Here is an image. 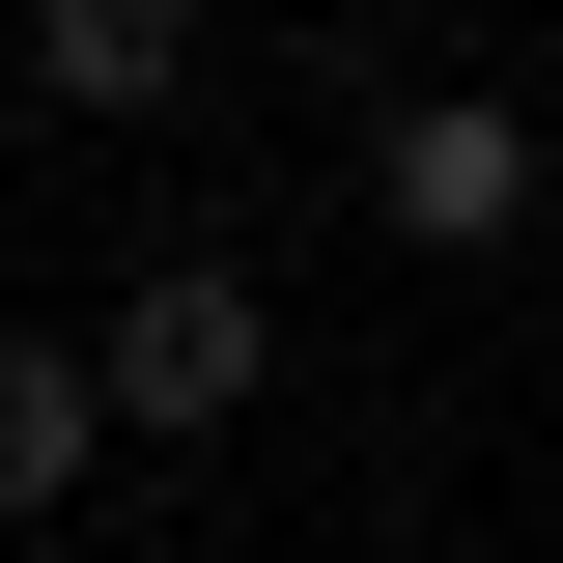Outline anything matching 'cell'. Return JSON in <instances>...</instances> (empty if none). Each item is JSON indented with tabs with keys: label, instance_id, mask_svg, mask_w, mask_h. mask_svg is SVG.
Here are the masks:
<instances>
[{
	"label": "cell",
	"instance_id": "4",
	"mask_svg": "<svg viewBox=\"0 0 563 563\" xmlns=\"http://www.w3.org/2000/svg\"><path fill=\"white\" fill-rule=\"evenodd\" d=\"M85 479H113V422H85V339H57V310H0V536H57Z\"/></svg>",
	"mask_w": 563,
	"mask_h": 563
},
{
	"label": "cell",
	"instance_id": "3",
	"mask_svg": "<svg viewBox=\"0 0 563 563\" xmlns=\"http://www.w3.org/2000/svg\"><path fill=\"white\" fill-rule=\"evenodd\" d=\"M198 29L225 0H29V29H0V113H169Z\"/></svg>",
	"mask_w": 563,
	"mask_h": 563
},
{
	"label": "cell",
	"instance_id": "1",
	"mask_svg": "<svg viewBox=\"0 0 563 563\" xmlns=\"http://www.w3.org/2000/svg\"><path fill=\"white\" fill-rule=\"evenodd\" d=\"M254 395H282V282L254 254H141L113 310H85V422H113V451H225Z\"/></svg>",
	"mask_w": 563,
	"mask_h": 563
},
{
	"label": "cell",
	"instance_id": "2",
	"mask_svg": "<svg viewBox=\"0 0 563 563\" xmlns=\"http://www.w3.org/2000/svg\"><path fill=\"white\" fill-rule=\"evenodd\" d=\"M366 225L479 282L507 225H536V113H507V85H395V113H366Z\"/></svg>",
	"mask_w": 563,
	"mask_h": 563
}]
</instances>
